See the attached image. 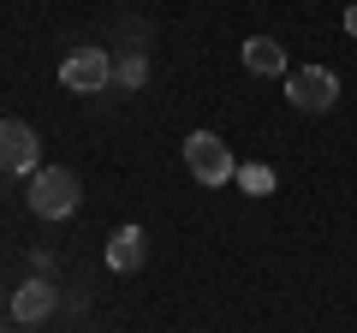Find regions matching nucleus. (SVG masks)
<instances>
[{
	"label": "nucleus",
	"mask_w": 357,
	"mask_h": 333,
	"mask_svg": "<svg viewBox=\"0 0 357 333\" xmlns=\"http://www.w3.org/2000/svg\"><path fill=\"white\" fill-rule=\"evenodd\" d=\"M107 268L114 274H137L143 268V226H119L107 238Z\"/></svg>",
	"instance_id": "obj_7"
},
{
	"label": "nucleus",
	"mask_w": 357,
	"mask_h": 333,
	"mask_svg": "<svg viewBox=\"0 0 357 333\" xmlns=\"http://www.w3.org/2000/svg\"><path fill=\"white\" fill-rule=\"evenodd\" d=\"M345 36L357 42V0H351V6H345Z\"/></svg>",
	"instance_id": "obj_11"
},
{
	"label": "nucleus",
	"mask_w": 357,
	"mask_h": 333,
	"mask_svg": "<svg viewBox=\"0 0 357 333\" xmlns=\"http://www.w3.org/2000/svg\"><path fill=\"white\" fill-rule=\"evenodd\" d=\"M232 179H238V191H250V196H274V166L268 161H244Z\"/></svg>",
	"instance_id": "obj_10"
},
{
	"label": "nucleus",
	"mask_w": 357,
	"mask_h": 333,
	"mask_svg": "<svg viewBox=\"0 0 357 333\" xmlns=\"http://www.w3.org/2000/svg\"><path fill=\"white\" fill-rule=\"evenodd\" d=\"M286 102H292L298 114H328V107L340 102V77H333L328 65H298V72L286 77Z\"/></svg>",
	"instance_id": "obj_2"
},
{
	"label": "nucleus",
	"mask_w": 357,
	"mask_h": 333,
	"mask_svg": "<svg viewBox=\"0 0 357 333\" xmlns=\"http://www.w3.org/2000/svg\"><path fill=\"white\" fill-rule=\"evenodd\" d=\"M244 72L280 77V72H286V48H280L274 36H250V42H244Z\"/></svg>",
	"instance_id": "obj_8"
},
{
	"label": "nucleus",
	"mask_w": 357,
	"mask_h": 333,
	"mask_svg": "<svg viewBox=\"0 0 357 333\" xmlns=\"http://www.w3.org/2000/svg\"><path fill=\"white\" fill-rule=\"evenodd\" d=\"M185 166H191L203 185H227L238 166H232V155H227V143L215 137V131H191L185 137Z\"/></svg>",
	"instance_id": "obj_4"
},
{
	"label": "nucleus",
	"mask_w": 357,
	"mask_h": 333,
	"mask_svg": "<svg viewBox=\"0 0 357 333\" xmlns=\"http://www.w3.org/2000/svg\"><path fill=\"white\" fill-rule=\"evenodd\" d=\"M42 143L24 119H0V173H36Z\"/></svg>",
	"instance_id": "obj_5"
},
{
	"label": "nucleus",
	"mask_w": 357,
	"mask_h": 333,
	"mask_svg": "<svg viewBox=\"0 0 357 333\" xmlns=\"http://www.w3.org/2000/svg\"><path fill=\"white\" fill-rule=\"evenodd\" d=\"M114 84H119V90H143V84H149V54H143V48H126V54L114 60Z\"/></svg>",
	"instance_id": "obj_9"
},
{
	"label": "nucleus",
	"mask_w": 357,
	"mask_h": 333,
	"mask_svg": "<svg viewBox=\"0 0 357 333\" xmlns=\"http://www.w3.org/2000/svg\"><path fill=\"white\" fill-rule=\"evenodd\" d=\"M77 203H84L77 173H66V166H36V173H30V208H36L42 220H66Z\"/></svg>",
	"instance_id": "obj_1"
},
{
	"label": "nucleus",
	"mask_w": 357,
	"mask_h": 333,
	"mask_svg": "<svg viewBox=\"0 0 357 333\" xmlns=\"http://www.w3.org/2000/svg\"><path fill=\"white\" fill-rule=\"evenodd\" d=\"M42 316H54V286L36 274V280H24L13 292V321H24V327H30V321H42Z\"/></svg>",
	"instance_id": "obj_6"
},
{
	"label": "nucleus",
	"mask_w": 357,
	"mask_h": 333,
	"mask_svg": "<svg viewBox=\"0 0 357 333\" xmlns=\"http://www.w3.org/2000/svg\"><path fill=\"white\" fill-rule=\"evenodd\" d=\"M60 84L72 95H96L114 84V60H107V48H72L60 60Z\"/></svg>",
	"instance_id": "obj_3"
}]
</instances>
